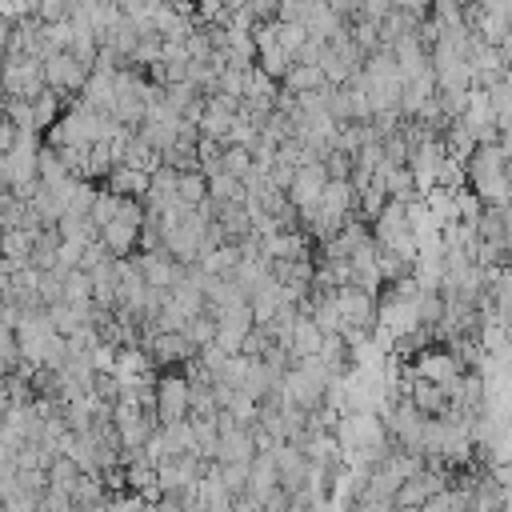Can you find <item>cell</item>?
Masks as SVG:
<instances>
[{"instance_id": "obj_1", "label": "cell", "mask_w": 512, "mask_h": 512, "mask_svg": "<svg viewBox=\"0 0 512 512\" xmlns=\"http://www.w3.org/2000/svg\"><path fill=\"white\" fill-rule=\"evenodd\" d=\"M140 220H144V204L136 196H120V208L116 216L96 232L100 244L112 252V256H132L136 252V240H140Z\"/></svg>"}, {"instance_id": "obj_2", "label": "cell", "mask_w": 512, "mask_h": 512, "mask_svg": "<svg viewBox=\"0 0 512 512\" xmlns=\"http://www.w3.org/2000/svg\"><path fill=\"white\" fill-rule=\"evenodd\" d=\"M332 304H336V316H340V332H344V328L372 332V324L380 320L376 292H364V288H356V284H340V288H332Z\"/></svg>"}, {"instance_id": "obj_3", "label": "cell", "mask_w": 512, "mask_h": 512, "mask_svg": "<svg viewBox=\"0 0 512 512\" xmlns=\"http://www.w3.org/2000/svg\"><path fill=\"white\" fill-rule=\"evenodd\" d=\"M40 68H44V88L48 92H56L64 104L68 100H76V92L84 88V80H88V64H80L72 52H48L44 60H40Z\"/></svg>"}, {"instance_id": "obj_4", "label": "cell", "mask_w": 512, "mask_h": 512, "mask_svg": "<svg viewBox=\"0 0 512 512\" xmlns=\"http://www.w3.org/2000/svg\"><path fill=\"white\" fill-rule=\"evenodd\" d=\"M0 92L16 100H32L44 92V68L36 56H0Z\"/></svg>"}, {"instance_id": "obj_5", "label": "cell", "mask_w": 512, "mask_h": 512, "mask_svg": "<svg viewBox=\"0 0 512 512\" xmlns=\"http://www.w3.org/2000/svg\"><path fill=\"white\" fill-rule=\"evenodd\" d=\"M188 420V380L180 372L156 376V424Z\"/></svg>"}, {"instance_id": "obj_6", "label": "cell", "mask_w": 512, "mask_h": 512, "mask_svg": "<svg viewBox=\"0 0 512 512\" xmlns=\"http://www.w3.org/2000/svg\"><path fill=\"white\" fill-rule=\"evenodd\" d=\"M152 368H180L184 360L196 356V344L184 336V332H156L148 344H144Z\"/></svg>"}, {"instance_id": "obj_7", "label": "cell", "mask_w": 512, "mask_h": 512, "mask_svg": "<svg viewBox=\"0 0 512 512\" xmlns=\"http://www.w3.org/2000/svg\"><path fill=\"white\" fill-rule=\"evenodd\" d=\"M132 260H136V268H140V276H144L148 288H172L180 280V272H184V264H176L164 248H148V252L136 248Z\"/></svg>"}, {"instance_id": "obj_8", "label": "cell", "mask_w": 512, "mask_h": 512, "mask_svg": "<svg viewBox=\"0 0 512 512\" xmlns=\"http://www.w3.org/2000/svg\"><path fill=\"white\" fill-rule=\"evenodd\" d=\"M272 464H276V480H280V488H284L288 496H296V492L304 488V476H308V460H304V452H300L296 444L280 440V444L272 448Z\"/></svg>"}, {"instance_id": "obj_9", "label": "cell", "mask_w": 512, "mask_h": 512, "mask_svg": "<svg viewBox=\"0 0 512 512\" xmlns=\"http://www.w3.org/2000/svg\"><path fill=\"white\" fill-rule=\"evenodd\" d=\"M404 396H408V404H412L420 416H444V412H448V404H452V396H448L440 384L424 380V376L408 380V384H404Z\"/></svg>"}, {"instance_id": "obj_10", "label": "cell", "mask_w": 512, "mask_h": 512, "mask_svg": "<svg viewBox=\"0 0 512 512\" xmlns=\"http://www.w3.org/2000/svg\"><path fill=\"white\" fill-rule=\"evenodd\" d=\"M320 344H324V332L316 328V320L312 316H304V312H296V320H292V332H288V356L292 360H300V356H316L320 352Z\"/></svg>"}, {"instance_id": "obj_11", "label": "cell", "mask_w": 512, "mask_h": 512, "mask_svg": "<svg viewBox=\"0 0 512 512\" xmlns=\"http://www.w3.org/2000/svg\"><path fill=\"white\" fill-rule=\"evenodd\" d=\"M256 456V448H252V436H248V428H228V432H220V440H216V460L220 464H248Z\"/></svg>"}, {"instance_id": "obj_12", "label": "cell", "mask_w": 512, "mask_h": 512, "mask_svg": "<svg viewBox=\"0 0 512 512\" xmlns=\"http://www.w3.org/2000/svg\"><path fill=\"white\" fill-rule=\"evenodd\" d=\"M276 488H280V480H276L272 452H256V456L248 460V484H244V492L256 496V500H264V496L276 492Z\"/></svg>"}, {"instance_id": "obj_13", "label": "cell", "mask_w": 512, "mask_h": 512, "mask_svg": "<svg viewBox=\"0 0 512 512\" xmlns=\"http://www.w3.org/2000/svg\"><path fill=\"white\" fill-rule=\"evenodd\" d=\"M304 32L312 36V40H328V36H336L340 28H344V20L324 4V0H308V8H304Z\"/></svg>"}, {"instance_id": "obj_14", "label": "cell", "mask_w": 512, "mask_h": 512, "mask_svg": "<svg viewBox=\"0 0 512 512\" xmlns=\"http://www.w3.org/2000/svg\"><path fill=\"white\" fill-rule=\"evenodd\" d=\"M88 312H92V304H64V300H56V304L44 308L52 332H60V336H72L80 324H88Z\"/></svg>"}, {"instance_id": "obj_15", "label": "cell", "mask_w": 512, "mask_h": 512, "mask_svg": "<svg viewBox=\"0 0 512 512\" xmlns=\"http://www.w3.org/2000/svg\"><path fill=\"white\" fill-rule=\"evenodd\" d=\"M36 180L48 184V188H64V184H72L76 176H68V168L60 164V156L52 152V144H40V148H36Z\"/></svg>"}, {"instance_id": "obj_16", "label": "cell", "mask_w": 512, "mask_h": 512, "mask_svg": "<svg viewBox=\"0 0 512 512\" xmlns=\"http://www.w3.org/2000/svg\"><path fill=\"white\" fill-rule=\"evenodd\" d=\"M280 88L292 92V96H300V92H316V88H324V72H320L316 64H292V68L284 72Z\"/></svg>"}, {"instance_id": "obj_17", "label": "cell", "mask_w": 512, "mask_h": 512, "mask_svg": "<svg viewBox=\"0 0 512 512\" xmlns=\"http://www.w3.org/2000/svg\"><path fill=\"white\" fill-rule=\"evenodd\" d=\"M32 240H36L32 228H4V232H0V256H4V260H16V264H28Z\"/></svg>"}, {"instance_id": "obj_18", "label": "cell", "mask_w": 512, "mask_h": 512, "mask_svg": "<svg viewBox=\"0 0 512 512\" xmlns=\"http://www.w3.org/2000/svg\"><path fill=\"white\" fill-rule=\"evenodd\" d=\"M60 300L64 304H92V280L80 268L60 272Z\"/></svg>"}, {"instance_id": "obj_19", "label": "cell", "mask_w": 512, "mask_h": 512, "mask_svg": "<svg viewBox=\"0 0 512 512\" xmlns=\"http://www.w3.org/2000/svg\"><path fill=\"white\" fill-rule=\"evenodd\" d=\"M204 188H208V196L216 200V204H224V200H236V204H244V184L236 180V176H228V172H212V176H204Z\"/></svg>"}, {"instance_id": "obj_20", "label": "cell", "mask_w": 512, "mask_h": 512, "mask_svg": "<svg viewBox=\"0 0 512 512\" xmlns=\"http://www.w3.org/2000/svg\"><path fill=\"white\" fill-rule=\"evenodd\" d=\"M64 112V100L56 96V92H36L32 96V120H36V132H44V128H52L56 124V116Z\"/></svg>"}, {"instance_id": "obj_21", "label": "cell", "mask_w": 512, "mask_h": 512, "mask_svg": "<svg viewBox=\"0 0 512 512\" xmlns=\"http://www.w3.org/2000/svg\"><path fill=\"white\" fill-rule=\"evenodd\" d=\"M252 152L248 148H220V172H228V176H236L240 184H244V176H252Z\"/></svg>"}, {"instance_id": "obj_22", "label": "cell", "mask_w": 512, "mask_h": 512, "mask_svg": "<svg viewBox=\"0 0 512 512\" xmlns=\"http://www.w3.org/2000/svg\"><path fill=\"white\" fill-rule=\"evenodd\" d=\"M44 472H48V488H56V492H64V496L72 492V484H76V476H80V468H76L68 456H56Z\"/></svg>"}, {"instance_id": "obj_23", "label": "cell", "mask_w": 512, "mask_h": 512, "mask_svg": "<svg viewBox=\"0 0 512 512\" xmlns=\"http://www.w3.org/2000/svg\"><path fill=\"white\" fill-rule=\"evenodd\" d=\"M272 36H276V44L292 56L304 40H308V32H304V24H292V20H272Z\"/></svg>"}, {"instance_id": "obj_24", "label": "cell", "mask_w": 512, "mask_h": 512, "mask_svg": "<svg viewBox=\"0 0 512 512\" xmlns=\"http://www.w3.org/2000/svg\"><path fill=\"white\" fill-rule=\"evenodd\" d=\"M208 196V188H204V176L200 172H180L176 176V200H184V204H200Z\"/></svg>"}, {"instance_id": "obj_25", "label": "cell", "mask_w": 512, "mask_h": 512, "mask_svg": "<svg viewBox=\"0 0 512 512\" xmlns=\"http://www.w3.org/2000/svg\"><path fill=\"white\" fill-rule=\"evenodd\" d=\"M184 336H188L196 348H204V344H212V336H216V320H212L208 312H196V316H188Z\"/></svg>"}, {"instance_id": "obj_26", "label": "cell", "mask_w": 512, "mask_h": 512, "mask_svg": "<svg viewBox=\"0 0 512 512\" xmlns=\"http://www.w3.org/2000/svg\"><path fill=\"white\" fill-rule=\"evenodd\" d=\"M320 168H324L328 180H348V172H352V156L340 152V148H328V152L320 156Z\"/></svg>"}, {"instance_id": "obj_27", "label": "cell", "mask_w": 512, "mask_h": 512, "mask_svg": "<svg viewBox=\"0 0 512 512\" xmlns=\"http://www.w3.org/2000/svg\"><path fill=\"white\" fill-rule=\"evenodd\" d=\"M216 476H220V484L228 488V496H240L244 484H248V464H220V460H216Z\"/></svg>"}, {"instance_id": "obj_28", "label": "cell", "mask_w": 512, "mask_h": 512, "mask_svg": "<svg viewBox=\"0 0 512 512\" xmlns=\"http://www.w3.org/2000/svg\"><path fill=\"white\" fill-rule=\"evenodd\" d=\"M160 60V36H140L136 40V48H132V56H128V64H136V68H148V64H156Z\"/></svg>"}, {"instance_id": "obj_29", "label": "cell", "mask_w": 512, "mask_h": 512, "mask_svg": "<svg viewBox=\"0 0 512 512\" xmlns=\"http://www.w3.org/2000/svg\"><path fill=\"white\" fill-rule=\"evenodd\" d=\"M388 8H392L388 0H360V12H356V20H372V24H380Z\"/></svg>"}, {"instance_id": "obj_30", "label": "cell", "mask_w": 512, "mask_h": 512, "mask_svg": "<svg viewBox=\"0 0 512 512\" xmlns=\"http://www.w3.org/2000/svg\"><path fill=\"white\" fill-rule=\"evenodd\" d=\"M392 8H404V12H424L428 8V0H388Z\"/></svg>"}, {"instance_id": "obj_31", "label": "cell", "mask_w": 512, "mask_h": 512, "mask_svg": "<svg viewBox=\"0 0 512 512\" xmlns=\"http://www.w3.org/2000/svg\"><path fill=\"white\" fill-rule=\"evenodd\" d=\"M12 340H16V336H12V328H8V324H4V320H0V348H8V344H12Z\"/></svg>"}]
</instances>
